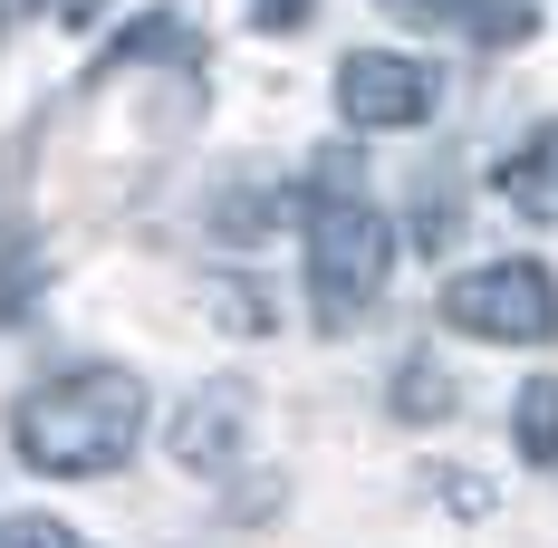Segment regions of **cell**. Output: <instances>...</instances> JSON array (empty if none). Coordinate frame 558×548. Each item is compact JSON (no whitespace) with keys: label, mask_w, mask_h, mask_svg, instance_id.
<instances>
[{"label":"cell","mask_w":558,"mask_h":548,"mask_svg":"<svg viewBox=\"0 0 558 548\" xmlns=\"http://www.w3.org/2000/svg\"><path fill=\"white\" fill-rule=\"evenodd\" d=\"M10 442L49 482H97V472H116L145 442V385L125 376V366H68V376L20 394Z\"/></svg>","instance_id":"cell-1"},{"label":"cell","mask_w":558,"mask_h":548,"mask_svg":"<svg viewBox=\"0 0 558 548\" xmlns=\"http://www.w3.org/2000/svg\"><path fill=\"white\" fill-rule=\"evenodd\" d=\"M395 270L386 212L356 193V155L328 145L318 155V193H308V289H318V328H356L376 308V289Z\"/></svg>","instance_id":"cell-2"},{"label":"cell","mask_w":558,"mask_h":548,"mask_svg":"<svg viewBox=\"0 0 558 548\" xmlns=\"http://www.w3.org/2000/svg\"><path fill=\"white\" fill-rule=\"evenodd\" d=\"M444 328L492 337V346H539L558 337V279L539 260H482V270L444 279Z\"/></svg>","instance_id":"cell-3"},{"label":"cell","mask_w":558,"mask_h":548,"mask_svg":"<svg viewBox=\"0 0 558 548\" xmlns=\"http://www.w3.org/2000/svg\"><path fill=\"white\" fill-rule=\"evenodd\" d=\"M337 115L366 125V135H404L434 115V68L424 58H395V49H356L337 68Z\"/></svg>","instance_id":"cell-4"},{"label":"cell","mask_w":558,"mask_h":548,"mask_svg":"<svg viewBox=\"0 0 558 548\" xmlns=\"http://www.w3.org/2000/svg\"><path fill=\"white\" fill-rule=\"evenodd\" d=\"M241 424H251V385L241 376H213V385H193L183 394V414H173V462L183 472H222L231 452H241Z\"/></svg>","instance_id":"cell-5"},{"label":"cell","mask_w":558,"mask_h":548,"mask_svg":"<svg viewBox=\"0 0 558 548\" xmlns=\"http://www.w3.org/2000/svg\"><path fill=\"white\" fill-rule=\"evenodd\" d=\"M289 212H299V193H289V183H270V173H241L222 203H213V231H222V241H260V231H279Z\"/></svg>","instance_id":"cell-6"},{"label":"cell","mask_w":558,"mask_h":548,"mask_svg":"<svg viewBox=\"0 0 558 548\" xmlns=\"http://www.w3.org/2000/svg\"><path fill=\"white\" fill-rule=\"evenodd\" d=\"M501 193H510V212H530V221L558 212V125H539V135L501 165Z\"/></svg>","instance_id":"cell-7"},{"label":"cell","mask_w":558,"mask_h":548,"mask_svg":"<svg viewBox=\"0 0 558 548\" xmlns=\"http://www.w3.org/2000/svg\"><path fill=\"white\" fill-rule=\"evenodd\" d=\"M145 58H173V68H193V29H183L173 10H155V20H135V29H125L107 58H97V77H116V68H145Z\"/></svg>","instance_id":"cell-8"},{"label":"cell","mask_w":558,"mask_h":548,"mask_svg":"<svg viewBox=\"0 0 558 548\" xmlns=\"http://www.w3.org/2000/svg\"><path fill=\"white\" fill-rule=\"evenodd\" d=\"M510 442L520 462H558V376H530L520 404H510Z\"/></svg>","instance_id":"cell-9"},{"label":"cell","mask_w":558,"mask_h":548,"mask_svg":"<svg viewBox=\"0 0 558 548\" xmlns=\"http://www.w3.org/2000/svg\"><path fill=\"white\" fill-rule=\"evenodd\" d=\"M395 414H404V424H434V414H452V376L434 366V356H404V376H395Z\"/></svg>","instance_id":"cell-10"},{"label":"cell","mask_w":558,"mask_h":548,"mask_svg":"<svg viewBox=\"0 0 558 548\" xmlns=\"http://www.w3.org/2000/svg\"><path fill=\"white\" fill-rule=\"evenodd\" d=\"M462 29H472L482 49H520V39H539V0H482Z\"/></svg>","instance_id":"cell-11"},{"label":"cell","mask_w":558,"mask_h":548,"mask_svg":"<svg viewBox=\"0 0 558 548\" xmlns=\"http://www.w3.org/2000/svg\"><path fill=\"white\" fill-rule=\"evenodd\" d=\"M452 231H462V203H452L444 173H424V193H414V241H424V251H452Z\"/></svg>","instance_id":"cell-12"},{"label":"cell","mask_w":558,"mask_h":548,"mask_svg":"<svg viewBox=\"0 0 558 548\" xmlns=\"http://www.w3.org/2000/svg\"><path fill=\"white\" fill-rule=\"evenodd\" d=\"M424 491L444 500V510H462V520L492 510V482H482V472H452V462H444V472H424Z\"/></svg>","instance_id":"cell-13"},{"label":"cell","mask_w":558,"mask_h":548,"mask_svg":"<svg viewBox=\"0 0 558 548\" xmlns=\"http://www.w3.org/2000/svg\"><path fill=\"white\" fill-rule=\"evenodd\" d=\"M29 289H39V251H29V241H10V251H0V318H10Z\"/></svg>","instance_id":"cell-14"},{"label":"cell","mask_w":558,"mask_h":548,"mask_svg":"<svg viewBox=\"0 0 558 548\" xmlns=\"http://www.w3.org/2000/svg\"><path fill=\"white\" fill-rule=\"evenodd\" d=\"M0 548H87V539H77V529H58V520H10Z\"/></svg>","instance_id":"cell-15"},{"label":"cell","mask_w":558,"mask_h":548,"mask_svg":"<svg viewBox=\"0 0 558 548\" xmlns=\"http://www.w3.org/2000/svg\"><path fill=\"white\" fill-rule=\"evenodd\" d=\"M386 10H395V20H444V29H452V20H472L482 0H386Z\"/></svg>","instance_id":"cell-16"},{"label":"cell","mask_w":558,"mask_h":548,"mask_svg":"<svg viewBox=\"0 0 558 548\" xmlns=\"http://www.w3.org/2000/svg\"><path fill=\"white\" fill-rule=\"evenodd\" d=\"M308 10H318V0H251V20H260V29H270V39H279V29H299V20H308Z\"/></svg>","instance_id":"cell-17"},{"label":"cell","mask_w":558,"mask_h":548,"mask_svg":"<svg viewBox=\"0 0 558 548\" xmlns=\"http://www.w3.org/2000/svg\"><path fill=\"white\" fill-rule=\"evenodd\" d=\"M213 308H222L231 328H260V299H251V289H213Z\"/></svg>","instance_id":"cell-18"},{"label":"cell","mask_w":558,"mask_h":548,"mask_svg":"<svg viewBox=\"0 0 558 548\" xmlns=\"http://www.w3.org/2000/svg\"><path fill=\"white\" fill-rule=\"evenodd\" d=\"M97 10H107V0H49V20H68V29H87Z\"/></svg>","instance_id":"cell-19"},{"label":"cell","mask_w":558,"mask_h":548,"mask_svg":"<svg viewBox=\"0 0 558 548\" xmlns=\"http://www.w3.org/2000/svg\"><path fill=\"white\" fill-rule=\"evenodd\" d=\"M0 20H20V0H0Z\"/></svg>","instance_id":"cell-20"}]
</instances>
